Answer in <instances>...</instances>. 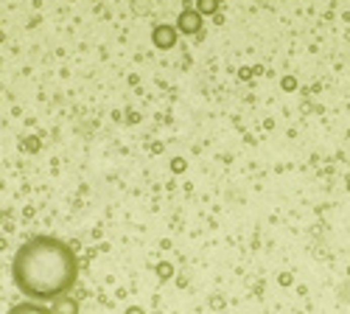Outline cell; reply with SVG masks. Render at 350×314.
Wrapping results in <instances>:
<instances>
[{
    "label": "cell",
    "instance_id": "cell-5",
    "mask_svg": "<svg viewBox=\"0 0 350 314\" xmlns=\"http://www.w3.org/2000/svg\"><path fill=\"white\" fill-rule=\"evenodd\" d=\"M154 43H157L160 48H171V43H174V34H171V31L157 28V31H154Z\"/></svg>",
    "mask_w": 350,
    "mask_h": 314
},
{
    "label": "cell",
    "instance_id": "cell-4",
    "mask_svg": "<svg viewBox=\"0 0 350 314\" xmlns=\"http://www.w3.org/2000/svg\"><path fill=\"white\" fill-rule=\"evenodd\" d=\"M180 31H185V34H196L199 31V17L193 12H182L180 14Z\"/></svg>",
    "mask_w": 350,
    "mask_h": 314
},
{
    "label": "cell",
    "instance_id": "cell-1",
    "mask_svg": "<svg viewBox=\"0 0 350 314\" xmlns=\"http://www.w3.org/2000/svg\"><path fill=\"white\" fill-rule=\"evenodd\" d=\"M12 278L25 300L51 306L76 286L79 261L70 244L56 236H31L12 258Z\"/></svg>",
    "mask_w": 350,
    "mask_h": 314
},
{
    "label": "cell",
    "instance_id": "cell-3",
    "mask_svg": "<svg viewBox=\"0 0 350 314\" xmlns=\"http://www.w3.org/2000/svg\"><path fill=\"white\" fill-rule=\"evenodd\" d=\"M51 308H54V314H79V303L73 300V297H59V300L51 303Z\"/></svg>",
    "mask_w": 350,
    "mask_h": 314
},
{
    "label": "cell",
    "instance_id": "cell-7",
    "mask_svg": "<svg viewBox=\"0 0 350 314\" xmlns=\"http://www.w3.org/2000/svg\"><path fill=\"white\" fill-rule=\"evenodd\" d=\"M126 314H143V311H140V308H129Z\"/></svg>",
    "mask_w": 350,
    "mask_h": 314
},
{
    "label": "cell",
    "instance_id": "cell-6",
    "mask_svg": "<svg viewBox=\"0 0 350 314\" xmlns=\"http://www.w3.org/2000/svg\"><path fill=\"white\" fill-rule=\"evenodd\" d=\"M199 9L202 12H213V9H216V0H199Z\"/></svg>",
    "mask_w": 350,
    "mask_h": 314
},
{
    "label": "cell",
    "instance_id": "cell-2",
    "mask_svg": "<svg viewBox=\"0 0 350 314\" xmlns=\"http://www.w3.org/2000/svg\"><path fill=\"white\" fill-rule=\"evenodd\" d=\"M6 314H54V308L48 303H36V300H23L17 306H12Z\"/></svg>",
    "mask_w": 350,
    "mask_h": 314
}]
</instances>
